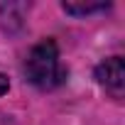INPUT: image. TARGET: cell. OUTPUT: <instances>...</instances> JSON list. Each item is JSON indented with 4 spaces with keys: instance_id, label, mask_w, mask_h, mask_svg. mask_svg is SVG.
<instances>
[{
    "instance_id": "2",
    "label": "cell",
    "mask_w": 125,
    "mask_h": 125,
    "mask_svg": "<svg viewBox=\"0 0 125 125\" xmlns=\"http://www.w3.org/2000/svg\"><path fill=\"white\" fill-rule=\"evenodd\" d=\"M96 81L113 96V98H123L125 93V64L123 56H110L96 66Z\"/></svg>"
},
{
    "instance_id": "4",
    "label": "cell",
    "mask_w": 125,
    "mask_h": 125,
    "mask_svg": "<svg viewBox=\"0 0 125 125\" xmlns=\"http://www.w3.org/2000/svg\"><path fill=\"white\" fill-rule=\"evenodd\" d=\"M8 88H10V83H8V79H5L3 74H0V96H3V93H8Z\"/></svg>"
},
{
    "instance_id": "3",
    "label": "cell",
    "mask_w": 125,
    "mask_h": 125,
    "mask_svg": "<svg viewBox=\"0 0 125 125\" xmlns=\"http://www.w3.org/2000/svg\"><path fill=\"white\" fill-rule=\"evenodd\" d=\"M108 8H110L108 3H64V10H66L69 15H79V17L93 15V12H103V10H108Z\"/></svg>"
},
{
    "instance_id": "1",
    "label": "cell",
    "mask_w": 125,
    "mask_h": 125,
    "mask_svg": "<svg viewBox=\"0 0 125 125\" xmlns=\"http://www.w3.org/2000/svg\"><path fill=\"white\" fill-rule=\"evenodd\" d=\"M25 76L32 86H37L42 91L56 88L64 81L66 74L59 61V49L52 39H44L30 49V54L25 59Z\"/></svg>"
}]
</instances>
